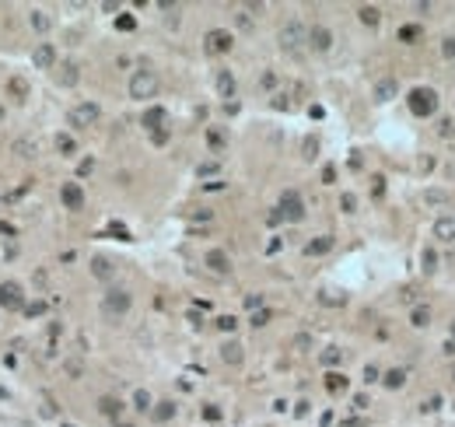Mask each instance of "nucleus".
Masks as SVG:
<instances>
[{"mask_svg":"<svg viewBox=\"0 0 455 427\" xmlns=\"http://www.w3.org/2000/svg\"><path fill=\"white\" fill-rule=\"evenodd\" d=\"M56 151H60V154H74V151H77V144H74V137L60 133V137H56Z\"/></svg>","mask_w":455,"mask_h":427,"instance_id":"31","label":"nucleus"},{"mask_svg":"<svg viewBox=\"0 0 455 427\" xmlns=\"http://www.w3.org/2000/svg\"><path fill=\"white\" fill-rule=\"evenodd\" d=\"M214 84H217V95L221 98H235V74H231V70H217Z\"/></svg>","mask_w":455,"mask_h":427,"instance_id":"15","label":"nucleus"},{"mask_svg":"<svg viewBox=\"0 0 455 427\" xmlns=\"http://www.w3.org/2000/svg\"><path fill=\"white\" fill-rule=\"evenodd\" d=\"M308 46H312L315 53H326V49L333 46V32H329L326 25H315V28H308Z\"/></svg>","mask_w":455,"mask_h":427,"instance_id":"10","label":"nucleus"},{"mask_svg":"<svg viewBox=\"0 0 455 427\" xmlns=\"http://www.w3.org/2000/svg\"><path fill=\"white\" fill-rule=\"evenodd\" d=\"M364 382H382V371H378L375 364H368V368H364Z\"/></svg>","mask_w":455,"mask_h":427,"instance_id":"45","label":"nucleus"},{"mask_svg":"<svg viewBox=\"0 0 455 427\" xmlns=\"http://www.w3.org/2000/svg\"><path fill=\"white\" fill-rule=\"evenodd\" d=\"M161 91V81L154 70H147V67H140L130 74V98H137V102H151V98Z\"/></svg>","mask_w":455,"mask_h":427,"instance_id":"2","label":"nucleus"},{"mask_svg":"<svg viewBox=\"0 0 455 427\" xmlns=\"http://www.w3.org/2000/svg\"><path fill=\"white\" fill-rule=\"evenodd\" d=\"M217 329L221 333H235L238 329V319H235V315H217Z\"/></svg>","mask_w":455,"mask_h":427,"instance_id":"33","label":"nucleus"},{"mask_svg":"<svg viewBox=\"0 0 455 427\" xmlns=\"http://www.w3.org/2000/svg\"><path fill=\"white\" fill-rule=\"evenodd\" d=\"M203 417H207V420H221V410L214 406V403H207V406H203Z\"/></svg>","mask_w":455,"mask_h":427,"instance_id":"46","label":"nucleus"},{"mask_svg":"<svg viewBox=\"0 0 455 427\" xmlns=\"http://www.w3.org/2000/svg\"><path fill=\"white\" fill-rule=\"evenodd\" d=\"M357 14H361V21H364V25H368V28H375L378 21H382V11H378L375 4H364V7H361V11H357Z\"/></svg>","mask_w":455,"mask_h":427,"instance_id":"27","label":"nucleus"},{"mask_svg":"<svg viewBox=\"0 0 455 427\" xmlns=\"http://www.w3.org/2000/svg\"><path fill=\"white\" fill-rule=\"evenodd\" d=\"M102 315L109 319V322H119L126 312L133 308V294L126 291V287H109V291L102 294Z\"/></svg>","mask_w":455,"mask_h":427,"instance_id":"1","label":"nucleus"},{"mask_svg":"<svg viewBox=\"0 0 455 427\" xmlns=\"http://www.w3.org/2000/svg\"><path fill=\"white\" fill-rule=\"evenodd\" d=\"M434 235L445 242V245H452V242H455V217H438V221H434Z\"/></svg>","mask_w":455,"mask_h":427,"instance_id":"14","label":"nucleus"},{"mask_svg":"<svg viewBox=\"0 0 455 427\" xmlns=\"http://www.w3.org/2000/svg\"><path fill=\"white\" fill-rule=\"evenodd\" d=\"M340 361H343V350H340V347H326V350H322V364H326V368H337Z\"/></svg>","mask_w":455,"mask_h":427,"instance_id":"29","label":"nucleus"},{"mask_svg":"<svg viewBox=\"0 0 455 427\" xmlns=\"http://www.w3.org/2000/svg\"><path fill=\"white\" fill-rule=\"evenodd\" d=\"M445 354H448V357H455V340H448V343H445Z\"/></svg>","mask_w":455,"mask_h":427,"instance_id":"55","label":"nucleus"},{"mask_svg":"<svg viewBox=\"0 0 455 427\" xmlns=\"http://www.w3.org/2000/svg\"><path fill=\"white\" fill-rule=\"evenodd\" d=\"M280 221H284V217H280V210H277V207H273V210L266 214V224H270V228H277Z\"/></svg>","mask_w":455,"mask_h":427,"instance_id":"49","label":"nucleus"},{"mask_svg":"<svg viewBox=\"0 0 455 427\" xmlns=\"http://www.w3.org/2000/svg\"><path fill=\"white\" fill-rule=\"evenodd\" d=\"M133 410H137V413H151V410H154V399H151L147 389H137V392H133Z\"/></svg>","mask_w":455,"mask_h":427,"instance_id":"24","label":"nucleus"},{"mask_svg":"<svg viewBox=\"0 0 455 427\" xmlns=\"http://www.w3.org/2000/svg\"><path fill=\"white\" fill-rule=\"evenodd\" d=\"M98 119H102L98 102H77V105L67 112V123H70L74 130H88V126H95Z\"/></svg>","mask_w":455,"mask_h":427,"instance_id":"5","label":"nucleus"},{"mask_svg":"<svg viewBox=\"0 0 455 427\" xmlns=\"http://www.w3.org/2000/svg\"><path fill=\"white\" fill-rule=\"evenodd\" d=\"M91 273H95L98 280H109V277L116 273V266H112V259H109V256H95V259H91Z\"/></svg>","mask_w":455,"mask_h":427,"instance_id":"19","label":"nucleus"},{"mask_svg":"<svg viewBox=\"0 0 455 427\" xmlns=\"http://www.w3.org/2000/svg\"><path fill=\"white\" fill-rule=\"evenodd\" d=\"M60 200H63V207L67 210H84V189H81V182H63V189H60Z\"/></svg>","mask_w":455,"mask_h":427,"instance_id":"9","label":"nucleus"},{"mask_svg":"<svg viewBox=\"0 0 455 427\" xmlns=\"http://www.w3.org/2000/svg\"><path fill=\"white\" fill-rule=\"evenodd\" d=\"M210 217H214L210 210H193V214H189V221H210Z\"/></svg>","mask_w":455,"mask_h":427,"instance_id":"52","label":"nucleus"},{"mask_svg":"<svg viewBox=\"0 0 455 427\" xmlns=\"http://www.w3.org/2000/svg\"><path fill=\"white\" fill-rule=\"evenodd\" d=\"M277 210H280V217L291 221V224L305 221V200H301V193H298V189H284V193H280Z\"/></svg>","mask_w":455,"mask_h":427,"instance_id":"6","label":"nucleus"},{"mask_svg":"<svg viewBox=\"0 0 455 427\" xmlns=\"http://www.w3.org/2000/svg\"><path fill=\"white\" fill-rule=\"evenodd\" d=\"M151 140H154V144H168V126H165V130H154V133H151Z\"/></svg>","mask_w":455,"mask_h":427,"instance_id":"47","label":"nucleus"},{"mask_svg":"<svg viewBox=\"0 0 455 427\" xmlns=\"http://www.w3.org/2000/svg\"><path fill=\"white\" fill-rule=\"evenodd\" d=\"M259 88H266V91H270V88H277V74H270V70H266V74L259 77Z\"/></svg>","mask_w":455,"mask_h":427,"instance_id":"40","label":"nucleus"},{"mask_svg":"<svg viewBox=\"0 0 455 427\" xmlns=\"http://www.w3.org/2000/svg\"><path fill=\"white\" fill-rule=\"evenodd\" d=\"M277 42H280V49H284V53H298V49L308 42V28H305L298 18L294 21H284V25H280Z\"/></svg>","mask_w":455,"mask_h":427,"instance_id":"3","label":"nucleus"},{"mask_svg":"<svg viewBox=\"0 0 455 427\" xmlns=\"http://www.w3.org/2000/svg\"><path fill=\"white\" fill-rule=\"evenodd\" d=\"M340 207L347 214H354V207H357V200H354V193H343V200H340Z\"/></svg>","mask_w":455,"mask_h":427,"instance_id":"43","label":"nucleus"},{"mask_svg":"<svg viewBox=\"0 0 455 427\" xmlns=\"http://www.w3.org/2000/svg\"><path fill=\"white\" fill-rule=\"evenodd\" d=\"M14 151H18L21 158H35V154H39V151H35V144H32L28 137H21L18 144H14Z\"/></svg>","mask_w":455,"mask_h":427,"instance_id":"32","label":"nucleus"},{"mask_svg":"<svg viewBox=\"0 0 455 427\" xmlns=\"http://www.w3.org/2000/svg\"><path fill=\"white\" fill-rule=\"evenodd\" d=\"M49 25H53V21H49L46 11H32V28H35V32H49Z\"/></svg>","mask_w":455,"mask_h":427,"instance_id":"30","label":"nucleus"},{"mask_svg":"<svg viewBox=\"0 0 455 427\" xmlns=\"http://www.w3.org/2000/svg\"><path fill=\"white\" fill-rule=\"evenodd\" d=\"M245 305H249V308H259V305H263V294H249Z\"/></svg>","mask_w":455,"mask_h":427,"instance_id":"54","label":"nucleus"},{"mask_svg":"<svg viewBox=\"0 0 455 427\" xmlns=\"http://www.w3.org/2000/svg\"><path fill=\"white\" fill-rule=\"evenodd\" d=\"M151 413H154V420H158V424H168V420L175 417V403H172V399H165V403H154V410H151Z\"/></svg>","mask_w":455,"mask_h":427,"instance_id":"23","label":"nucleus"},{"mask_svg":"<svg viewBox=\"0 0 455 427\" xmlns=\"http://www.w3.org/2000/svg\"><path fill=\"white\" fill-rule=\"evenodd\" d=\"M0 308L25 312V291H21L18 280H4V284H0Z\"/></svg>","mask_w":455,"mask_h":427,"instance_id":"7","label":"nucleus"},{"mask_svg":"<svg viewBox=\"0 0 455 427\" xmlns=\"http://www.w3.org/2000/svg\"><path fill=\"white\" fill-rule=\"evenodd\" d=\"M266 322H270V312H266V308H263V312H256V315H252V326H256V329H263Z\"/></svg>","mask_w":455,"mask_h":427,"instance_id":"42","label":"nucleus"},{"mask_svg":"<svg viewBox=\"0 0 455 427\" xmlns=\"http://www.w3.org/2000/svg\"><path fill=\"white\" fill-rule=\"evenodd\" d=\"M406 105H410V112L420 116V119L434 116V112H438V91H434V88H413L410 98H406Z\"/></svg>","mask_w":455,"mask_h":427,"instance_id":"4","label":"nucleus"},{"mask_svg":"<svg viewBox=\"0 0 455 427\" xmlns=\"http://www.w3.org/2000/svg\"><path fill=\"white\" fill-rule=\"evenodd\" d=\"M42 308H46L42 301H32V305H25V315H42Z\"/></svg>","mask_w":455,"mask_h":427,"instance_id":"51","label":"nucleus"},{"mask_svg":"<svg viewBox=\"0 0 455 427\" xmlns=\"http://www.w3.org/2000/svg\"><path fill=\"white\" fill-rule=\"evenodd\" d=\"M32 60H35V67H39V70H49V67L56 63V49H53L49 42H42L39 49L32 53Z\"/></svg>","mask_w":455,"mask_h":427,"instance_id":"13","label":"nucleus"},{"mask_svg":"<svg viewBox=\"0 0 455 427\" xmlns=\"http://www.w3.org/2000/svg\"><path fill=\"white\" fill-rule=\"evenodd\" d=\"M308 347H312V336H308V333L294 336V350H308Z\"/></svg>","mask_w":455,"mask_h":427,"instance_id":"44","label":"nucleus"},{"mask_svg":"<svg viewBox=\"0 0 455 427\" xmlns=\"http://www.w3.org/2000/svg\"><path fill=\"white\" fill-rule=\"evenodd\" d=\"M382 382H385V389H403L406 385V368H389L382 375Z\"/></svg>","mask_w":455,"mask_h":427,"instance_id":"22","label":"nucleus"},{"mask_svg":"<svg viewBox=\"0 0 455 427\" xmlns=\"http://www.w3.org/2000/svg\"><path fill=\"white\" fill-rule=\"evenodd\" d=\"M98 410L105 413V417L119 420V417H123V399H116V396H102V399H98Z\"/></svg>","mask_w":455,"mask_h":427,"instance_id":"20","label":"nucleus"},{"mask_svg":"<svg viewBox=\"0 0 455 427\" xmlns=\"http://www.w3.org/2000/svg\"><path fill=\"white\" fill-rule=\"evenodd\" d=\"M203 46H207V53H228V49L235 46V35H231L228 28H210V32L203 35Z\"/></svg>","mask_w":455,"mask_h":427,"instance_id":"8","label":"nucleus"},{"mask_svg":"<svg viewBox=\"0 0 455 427\" xmlns=\"http://www.w3.org/2000/svg\"><path fill=\"white\" fill-rule=\"evenodd\" d=\"M438 270V253L434 249H424V273H434Z\"/></svg>","mask_w":455,"mask_h":427,"instance_id":"35","label":"nucleus"},{"mask_svg":"<svg viewBox=\"0 0 455 427\" xmlns=\"http://www.w3.org/2000/svg\"><path fill=\"white\" fill-rule=\"evenodd\" d=\"M424 200H427V203H441V207L448 203V196H445V193H438V189H427V193H424Z\"/></svg>","mask_w":455,"mask_h":427,"instance_id":"38","label":"nucleus"},{"mask_svg":"<svg viewBox=\"0 0 455 427\" xmlns=\"http://www.w3.org/2000/svg\"><path fill=\"white\" fill-rule=\"evenodd\" d=\"M242 357H245V354H242V343H238V340H228V343L221 347V361H224V364H242Z\"/></svg>","mask_w":455,"mask_h":427,"instance_id":"17","label":"nucleus"},{"mask_svg":"<svg viewBox=\"0 0 455 427\" xmlns=\"http://www.w3.org/2000/svg\"><path fill=\"white\" fill-rule=\"evenodd\" d=\"M441 56L445 60H455V39L448 35V39H441Z\"/></svg>","mask_w":455,"mask_h":427,"instance_id":"37","label":"nucleus"},{"mask_svg":"<svg viewBox=\"0 0 455 427\" xmlns=\"http://www.w3.org/2000/svg\"><path fill=\"white\" fill-rule=\"evenodd\" d=\"M165 123H168V112L161 109V105H151L147 112H144V126L154 133V130H165Z\"/></svg>","mask_w":455,"mask_h":427,"instance_id":"12","label":"nucleus"},{"mask_svg":"<svg viewBox=\"0 0 455 427\" xmlns=\"http://www.w3.org/2000/svg\"><path fill=\"white\" fill-rule=\"evenodd\" d=\"M217 172H221V161H203L196 168V175H203V179H207V175H217Z\"/></svg>","mask_w":455,"mask_h":427,"instance_id":"36","label":"nucleus"},{"mask_svg":"<svg viewBox=\"0 0 455 427\" xmlns=\"http://www.w3.org/2000/svg\"><path fill=\"white\" fill-rule=\"evenodd\" d=\"M207 144H210L214 151H224V147H228V133H224L221 126H210V130H207Z\"/></svg>","mask_w":455,"mask_h":427,"instance_id":"26","label":"nucleus"},{"mask_svg":"<svg viewBox=\"0 0 455 427\" xmlns=\"http://www.w3.org/2000/svg\"><path fill=\"white\" fill-rule=\"evenodd\" d=\"M424 39V28L420 25H403L399 28V42H406V46H413V42Z\"/></svg>","mask_w":455,"mask_h":427,"instance_id":"25","label":"nucleus"},{"mask_svg":"<svg viewBox=\"0 0 455 427\" xmlns=\"http://www.w3.org/2000/svg\"><path fill=\"white\" fill-rule=\"evenodd\" d=\"M438 133H445V137H452V133H455V126H452V119H441V123H438Z\"/></svg>","mask_w":455,"mask_h":427,"instance_id":"48","label":"nucleus"},{"mask_svg":"<svg viewBox=\"0 0 455 427\" xmlns=\"http://www.w3.org/2000/svg\"><path fill=\"white\" fill-rule=\"evenodd\" d=\"M116 28H119V32H133V28H137V18H133V14H119Z\"/></svg>","mask_w":455,"mask_h":427,"instance_id":"34","label":"nucleus"},{"mask_svg":"<svg viewBox=\"0 0 455 427\" xmlns=\"http://www.w3.org/2000/svg\"><path fill=\"white\" fill-rule=\"evenodd\" d=\"M203 263H207L210 273H228L231 270V256L224 253V249H210V253L203 256Z\"/></svg>","mask_w":455,"mask_h":427,"instance_id":"11","label":"nucleus"},{"mask_svg":"<svg viewBox=\"0 0 455 427\" xmlns=\"http://www.w3.org/2000/svg\"><path fill=\"white\" fill-rule=\"evenodd\" d=\"M333 179H337V168H333V165H326V168H322V182H333Z\"/></svg>","mask_w":455,"mask_h":427,"instance_id":"53","label":"nucleus"},{"mask_svg":"<svg viewBox=\"0 0 455 427\" xmlns=\"http://www.w3.org/2000/svg\"><path fill=\"white\" fill-rule=\"evenodd\" d=\"M396 91H399L396 77H382V81L375 84V98H378V102H389V98H396Z\"/></svg>","mask_w":455,"mask_h":427,"instance_id":"21","label":"nucleus"},{"mask_svg":"<svg viewBox=\"0 0 455 427\" xmlns=\"http://www.w3.org/2000/svg\"><path fill=\"white\" fill-rule=\"evenodd\" d=\"M326 392H329V396H343V392H347V375L326 371Z\"/></svg>","mask_w":455,"mask_h":427,"instance_id":"18","label":"nucleus"},{"mask_svg":"<svg viewBox=\"0 0 455 427\" xmlns=\"http://www.w3.org/2000/svg\"><path fill=\"white\" fill-rule=\"evenodd\" d=\"M7 91H14V95H28V84H25L21 77H14L11 84H7Z\"/></svg>","mask_w":455,"mask_h":427,"instance_id":"39","label":"nucleus"},{"mask_svg":"<svg viewBox=\"0 0 455 427\" xmlns=\"http://www.w3.org/2000/svg\"><path fill=\"white\" fill-rule=\"evenodd\" d=\"M315 151H319V140L315 137H305V158H315Z\"/></svg>","mask_w":455,"mask_h":427,"instance_id":"41","label":"nucleus"},{"mask_svg":"<svg viewBox=\"0 0 455 427\" xmlns=\"http://www.w3.org/2000/svg\"><path fill=\"white\" fill-rule=\"evenodd\" d=\"M452 336H455V322H452Z\"/></svg>","mask_w":455,"mask_h":427,"instance_id":"56","label":"nucleus"},{"mask_svg":"<svg viewBox=\"0 0 455 427\" xmlns=\"http://www.w3.org/2000/svg\"><path fill=\"white\" fill-rule=\"evenodd\" d=\"M109 231H112V235H119V238H130V231H126V228H123L119 221H112V224H109Z\"/></svg>","mask_w":455,"mask_h":427,"instance_id":"50","label":"nucleus"},{"mask_svg":"<svg viewBox=\"0 0 455 427\" xmlns=\"http://www.w3.org/2000/svg\"><path fill=\"white\" fill-rule=\"evenodd\" d=\"M333 249V235H315L308 245H305V256H326Z\"/></svg>","mask_w":455,"mask_h":427,"instance_id":"16","label":"nucleus"},{"mask_svg":"<svg viewBox=\"0 0 455 427\" xmlns=\"http://www.w3.org/2000/svg\"><path fill=\"white\" fill-rule=\"evenodd\" d=\"M410 322L420 326V329H424V326H431V308H427V305H417V308L410 312Z\"/></svg>","mask_w":455,"mask_h":427,"instance_id":"28","label":"nucleus"}]
</instances>
